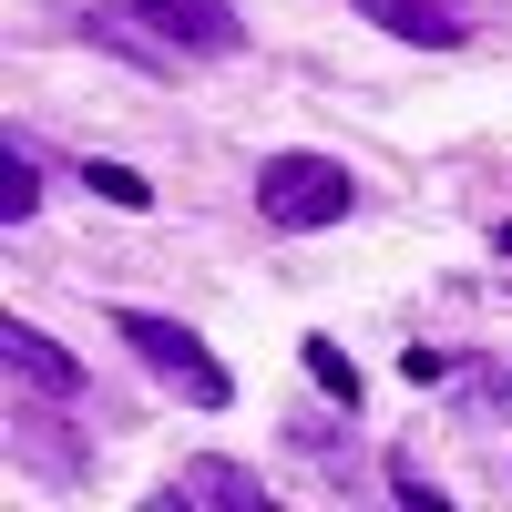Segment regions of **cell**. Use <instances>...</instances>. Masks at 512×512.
<instances>
[{
    "mask_svg": "<svg viewBox=\"0 0 512 512\" xmlns=\"http://www.w3.org/2000/svg\"><path fill=\"white\" fill-rule=\"evenodd\" d=\"M93 31L123 41L134 62H226L246 41V21L226 11V0H103Z\"/></svg>",
    "mask_w": 512,
    "mask_h": 512,
    "instance_id": "obj_1",
    "label": "cell"
},
{
    "mask_svg": "<svg viewBox=\"0 0 512 512\" xmlns=\"http://www.w3.org/2000/svg\"><path fill=\"white\" fill-rule=\"evenodd\" d=\"M359 205V175L338 154H267L256 164V216H267L277 236H318V226H338Z\"/></svg>",
    "mask_w": 512,
    "mask_h": 512,
    "instance_id": "obj_2",
    "label": "cell"
},
{
    "mask_svg": "<svg viewBox=\"0 0 512 512\" xmlns=\"http://www.w3.org/2000/svg\"><path fill=\"white\" fill-rule=\"evenodd\" d=\"M113 338H123V349H134L154 379H164V390H185L195 410H226V369L216 359H205V338L185 328V318H154V308H123L113 318Z\"/></svg>",
    "mask_w": 512,
    "mask_h": 512,
    "instance_id": "obj_3",
    "label": "cell"
},
{
    "mask_svg": "<svg viewBox=\"0 0 512 512\" xmlns=\"http://www.w3.org/2000/svg\"><path fill=\"white\" fill-rule=\"evenodd\" d=\"M154 512H267V482L236 472V461H185V472L154 492Z\"/></svg>",
    "mask_w": 512,
    "mask_h": 512,
    "instance_id": "obj_4",
    "label": "cell"
},
{
    "mask_svg": "<svg viewBox=\"0 0 512 512\" xmlns=\"http://www.w3.org/2000/svg\"><path fill=\"white\" fill-rule=\"evenodd\" d=\"M0 359H11V379H31L41 400H72L82 390V359L62 349V338H41L31 318H0Z\"/></svg>",
    "mask_w": 512,
    "mask_h": 512,
    "instance_id": "obj_5",
    "label": "cell"
},
{
    "mask_svg": "<svg viewBox=\"0 0 512 512\" xmlns=\"http://www.w3.org/2000/svg\"><path fill=\"white\" fill-rule=\"evenodd\" d=\"M359 11H369L379 31L420 41V52H451V41H461V11H451V0H359Z\"/></svg>",
    "mask_w": 512,
    "mask_h": 512,
    "instance_id": "obj_6",
    "label": "cell"
},
{
    "mask_svg": "<svg viewBox=\"0 0 512 512\" xmlns=\"http://www.w3.org/2000/svg\"><path fill=\"white\" fill-rule=\"evenodd\" d=\"M31 205H41V164H31V154L11 144V154H0V226H21Z\"/></svg>",
    "mask_w": 512,
    "mask_h": 512,
    "instance_id": "obj_7",
    "label": "cell"
},
{
    "mask_svg": "<svg viewBox=\"0 0 512 512\" xmlns=\"http://www.w3.org/2000/svg\"><path fill=\"white\" fill-rule=\"evenodd\" d=\"M297 349H308V379H318L328 400H349V410H359V369H349V349H338V338H297Z\"/></svg>",
    "mask_w": 512,
    "mask_h": 512,
    "instance_id": "obj_8",
    "label": "cell"
},
{
    "mask_svg": "<svg viewBox=\"0 0 512 512\" xmlns=\"http://www.w3.org/2000/svg\"><path fill=\"white\" fill-rule=\"evenodd\" d=\"M93 195H103V205H123V216H144V205H154V185L134 175V164H93Z\"/></svg>",
    "mask_w": 512,
    "mask_h": 512,
    "instance_id": "obj_9",
    "label": "cell"
},
{
    "mask_svg": "<svg viewBox=\"0 0 512 512\" xmlns=\"http://www.w3.org/2000/svg\"><path fill=\"white\" fill-rule=\"evenodd\" d=\"M390 482H400V502H410V512H441V492H431V482H420V472H410V461H390Z\"/></svg>",
    "mask_w": 512,
    "mask_h": 512,
    "instance_id": "obj_10",
    "label": "cell"
},
{
    "mask_svg": "<svg viewBox=\"0 0 512 512\" xmlns=\"http://www.w3.org/2000/svg\"><path fill=\"white\" fill-rule=\"evenodd\" d=\"M502 256H512V226H502Z\"/></svg>",
    "mask_w": 512,
    "mask_h": 512,
    "instance_id": "obj_11",
    "label": "cell"
}]
</instances>
